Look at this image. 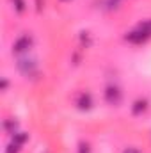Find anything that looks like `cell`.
Listing matches in <instances>:
<instances>
[{
  "label": "cell",
  "instance_id": "obj_1",
  "mask_svg": "<svg viewBox=\"0 0 151 153\" xmlns=\"http://www.w3.org/2000/svg\"><path fill=\"white\" fill-rule=\"evenodd\" d=\"M16 68L20 70L21 75L27 76V78H34V76L39 73L38 62H36V59H32V57H20L18 62H16Z\"/></svg>",
  "mask_w": 151,
  "mask_h": 153
},
{
  "label": "cell",
  "instance_id": "obj_2",
  "mask_svg": "<svg viewBox=\"0 0 151 153\" xmlns=\"http://www.w3.org/2000/svg\"><path fill=\"white\" fill-rule=\"evenodd\" d=\"M32 45H34V39L30 34H21L20 38L14 39V43H13V52L14 53H27L30 48H32Z\"/></svg>",
  "mask_w": 151,
  "mask_h": 153
},
{
  "label": "cell",
  "instance_id": "obj_3",
  "mask_svg": "<svg viewBox=\"0 0 151 153\" xmlns=\"http://www.w3.org/2000/svg\"><path fill=\"white\" fill-rule=\"evenodd\" d=\"M105 102L109 103V105H119L121 103V100H123V91L119 89V85H115V84H109L107 87H105Z\"/></svg>",
  "mask_w": 151,
  "mask_h": 153
},
{
  "label": "cell",
  "instance_id": "obj_4",
  "mask_svg": "<svg viewBox=\"0 0 151 153\" xmlns=\"http://www.w3.org/2000/svg\"><path fill=\"white\" fill-rule=\"evenodd\" d=\"M151 36L148 32H144L139 25L133 29V30H130V32H126L124 34V41H128V43H132V45H142V43H146Z\"/></svg>",
  "mask_w": 151,
  "mask_h": 153
},
{
  "label": "cell",
  "instance_id": "obj_5",
  "mask_svg": "<svg viewBox=\"0 0 151 153\" xmlns=\"http://www.w3.org/2000/svg\"><path fill=\"white\" fill-rule=\"evenodd\" d=\"M75 105L80 111H91L93 109V96H91V93H85V91L80 93L75 100Z\"/></svg>",
  "mask_w": 151,
  "mask_h": 153
},
{
  "label": "cell",
  "instance_id": "obj_6",
  "mask_svg": "<svg viewBox=\"0 0 151 153\" xmlns=\"http://www.w3.org/2000/svg\"><path fill=\"white\" fill-rule=\"evenodd\" d=\"M148 109H150L148 98H137V100L132 103V114L133 116H142Z\"/></svg>",
  "mask_w": 151,
  "mask_h": 153
},
{
  "label": "cell",
  "instance_id": "obj_7",
  "mask_svg": "<svg viewBox=\"0 0 151 153\" xmlns=\"http://www.w3.org/2000/svg\"><path fill=\"white\" fill-rule=\"evenodd\" d=\"M4 130H5L9 135L16 134V132H18V121H14V119H5V121H4Z\"/></svg>",
  "mask_w": 151,
  "mask_h": 153
},
{
  "label": "cell",
  "instance_id": "obj_8",
  "mask_svg": "<svg viewBox=\"0 0 151 153\" xmlns=\"http://www.w3.org/2000/svg\"><path fill=\"white\" fill-rule=\"evenodd\" d=\"M11 137H13L11 141L16 143V144H20V146H23V144L29 141V134H27V132H16V134H13Z\"/></svg>",
  "mask_w": 151,
  "mask_h": 153
},
{
  "label": "cell",
  "instance_id": "obj_9",
  "mask_svg": "<svg viewBox=\"0 0 151 153\" xmlns=\"http://www.w3.org/2000/svg\"><path fill=\"white\" fill-rule=\"evenodd\" d=\"M11 4H13V9L16 11V13H25V9H27V2L25 0H11Z\"/></svg>",
  "mask_w": 151,
  "mask_h": 153
},
{
  "label": "cell",
  "instance_id": "obj_10",
  "mask_svg": "<svg viewBox=\"0 0 151 153\" xmlns=\"http://www.w3.org/2000/svg\"><path fill=\"white\" fill-rule=\"evenodd\" d=\"M76 153H91V143L80 141V143H78V150H76Z\"/></svg>",
  "mask_w": 151,
  "mask_h": 153
},
{
  "label": "cell",
  "instance_id": "obj_11",
  "mask_svg": "<svg viewBox=\"0 0 151 153\" xmlns=\"http://www.w3.org/2000/svg\"><path fill=\"white\" fill-rule=\"evenodd\" d=\"M20 150H21V146L11 141V143L7 144V148H5V152H4V153H20Z\"/></svg>",
  "mask_w": 151,
  "mask_h": 153
},
{
  "label": "cell",
  "instance_id": "obj_12",
  "mask_svg": "<svg viewBox=\"0 0 151 153\" xmlns=\"http://www.w3.org/2000/svg\"><path fill=\"white\" fill-rule=\"evenodd\" d=\"M139 27H141L144 32H148V34L151 36V18H150V20H144V22H141V23H139Z\"/></svg>",
  "mask_w": 151,
  "mask_h": 153
},
{
  "label": "cell",
  "instance_id": "obj_13",
  "mask_svg": "<svg viewBox=\"0 0 151 153\" xmlns=\"http://www.w3.org/2000/svg\"><path fill=\"white\" fill-rule=\"evenodd\" d=\"M7 87H9V80H7L5 76H2V80H0V89H2V91H7Z\"/></svg>",
  "mask_w": 151,
  "mask_h": 153
},
{
  "label": "cell",
  "instance_id": "obj_14",
  "mask_svg": "<svg viewBox=\"0 0 151 153\" xmlns=\"http://www.w3.org/2000/svg\"><path fill=\"white\" fill-rule=\"evenodd\" d=\"M123 153H141V150H137V148H133V146H130V148H124Z\"/></svg>",
  "mask_w": 151,
  "mask_h": 153
},
{
  "label": "cell",
  "instance_id": "obj_15",
  "mask_svg": "<svg viewBox=\"0 0 151 153\" xmlns=\"http://www.w3.org/2000/svg\"><path fill=\"white\" fill-rule=\"evenodd\" d=\"M36 4H38V11L41 13V9H43V2H41V0H36Z\"/></svg>",
  "mask_w": 151,
  "mask_h": 153
},
{
  "label": "cell",
  "instance_id": "obj_16",
  "mask_svg": "<svg viewBox=\"0 0 151 153\" xmlns=\"http://www.w3.org/2000/svg\"><path fill=\"white\" fill-rule=\"evenodd\" d=\"M61 2H68V0H61Z\"/></svg>",
  "mask_w": 151,
  "mask_h": 153
}]
</instances>
